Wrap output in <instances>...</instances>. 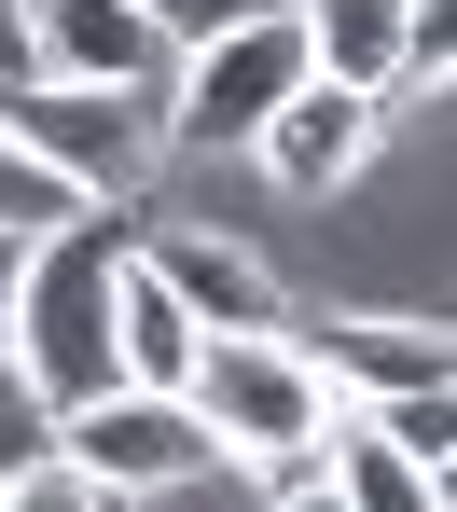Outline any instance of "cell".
Masks as SVG:
<instances>
[{"instance_id":"obj_1","label":"cell","mask_w":457,"mask_h":512,"mask_svg":"<svg viewBox=\"0 0 457 512\" xmlns=\"http://www.w3.org/2000/svg\"><path fill=\"white\" fill-rule=\"evenodd\" d=\"M125 263H139V208H70L42 250H28V291H14V360L56 416H84L97 388H125Z\"/></svg>"},{"instance_id":"obj_2","label":"cell","mask_w":457,"mask_h":512,"mask_svg":"<svg viewBox=\"0 0 457 512\" xmlns=\"http://www.w3.org/2000/svg\"><path fill=\"white\" fill-rule=\"evenodd\" d=\"M305 84H319V56H305V14L291 0L250 14V28H222V42H194L167 70V167H250V139Z\"/></svg>"},{"instance_id":"obj_3","label":"cell","mask_w":457,"mask_h":512,"mask_svg":"<svg viewBox=\"0 0 457 512\" xmlns=\"http://www.w3.org/2000/svg\"><path fill=\"white\" fill-rule=\"evenodd\" d=\"M0 139H14V153H42L84 208H153V180H167V97L56 84V70H42V84L0 97Z\"/></svg>"},{"instance_id":"obj_4","label":"cell","mask_w":457,"mask_h":512,"mask_svg":"<svg viewBox=\"0 0 457 512\" xmlns=\"http://www.w3.org/2000/svg\"><path fill=\"white\" fill-rule=\"evenodd\" d=\"M194 416H208V443H236V457H264V471H291V457H319L333 443V374L305 360V333L277 319V333H208V360H194Z\"/></svg>"},{"instance_id":"obj_5","label":"cell","mask_w":457,"mask_h":512,"mask_svg":"<svg viewBox=\"0 0 457 512\" xmlns=\"http://www.w3.org/2000/svg\"><path fill=\"white\" fill-rule=\"evenodd\" d=\"M388 125H402L388 97H361V84H305V97L264 125V139H250V167H264L291 208H333V194H347V180L388 153Z\"/></svg>"},{"instance_id":"obj_6","label":"cell","mask_w":457,"mask_h":512,"mask_svg":"<svg viewBox=\"0 0 457 512\" xmlns=\"http://www.w3.org/2000/svg\"><path fill=\"white\" fill-rule=\"evenodd\" d=\"M291 333L333 374V402H402V388H444L457 374V319L444 305H361V319H291Z\"/></svg>"},{"instance_id":"obj_7","label":"cell","mask_w":457,"mask_h":512,"mask_svg":"<svg viewBox=\"0 0 457 512\" xmlns=\"http://www.w3.org/2000/svg\"><path fill=\"white\" fill-rule=\"evenodd\" d=\"M139 263H153V277L181 291L208 333H277V319H291L277 263L250 250V236H222V222H153V208H139Z\"/></svg>"},{"instance_id":"obj_8","label":"cell","mask_w":457,"mask_h":512,"mask_svg":"<svg viewBox=\"0 0 457 512\" xmlns=\"http://www.w3.org/2000/svg\"><path fill=\"white\" fill-rule=\"evenodd\" d=\"M56 443L84 457L97 485L153 499L167 471H194V457H208V416H194V402H167V388H97L84 416H56Z\"/></svg>"},{"instance_id":"obj_9","label":"cell","mask_w":457,"mask_h":512,"mask_svg":"<svg viewBox=\"0 0 457 512\" xmlns=\"http://www.w3.org/2000/svg\"><path fill=\"white\" fill-rule=\"evenodd\" d=\"M28 28H42V70H56V84L167 97V70H181V42H167L139 0H28Z\"/></svg>"},{"instance_id":"obj_10","label":"cell","mask_w":457,"mask_h":512,"mask_svg":"<svg viewBox=\"0 0 457 512\" xmlns=\"http://www.w3.org/2000/svg\"><path fill=\"white\" fill-rule=\"evenodd\" d=\"M111 346H125V388H167V402H194L208 319H194V305L153 277V263H125V319H111Z\"/></svg>"},{"instance_id":"obj_11","label":"cell","mask_w":457,"mask_h":512,"mask_svg":"<svg viewBox=\"0 0 457 512\" xmlns=\"http://www.w3.org/2000/svg\"><path fill=\"white\" fill-rule=\"evenodd\" d=\"M291 14H305V56H319V84L402 97V14H416V0H291Z\"/></svg>"},{"instance_id":"obj_12","label":"cell","mask_w":457,"mask_h":512,"mask_svg":"<svg viewBox=\"0 0 457 512\" xmlns=\"http://www.w3.org/2000/svg\"><path fill=\"white\" fill-rule=\"evenodd\" d=\"M319 471H333V499H347V512H444V471H430V457H402V443H388V429H374L361 402L333 416Z\"/></svg>"},{"instance_id":"obj_13","label":"cell","mask_w":457,"mask_h":512,"mask_svg":"<svg viewBox=\"0 0 457 512\" xmlns=\"http://www.w3.org/2000/svg\"><path fill=\"white\" fill-rule=\"evenodd\" d=\"M139 512H277V471H264V457H236V443H208V457L167 471Z\"/></svg>"},{"instance_id":"obj_14","label":"cell","mask_w":457,"mask_h":512,"mask_svg":"<svg viewBox=\"0 0 457 512\" xmlns=\"http://www.w3.org/2000/svg\"><path fill=\"white\" fill-rule=\"evenodd\" d=\"M70 208H84L70 180L42 167V153H14V139H0V236H28V250H42V236H56Z\"/></svg>"},{"instance_id":"obj_15","label":"cell","mask_w":457,"mask_h":512,"mask_svg":"<svg viewBox=\"0 0 457 512\" xmlns=\"http://www.w3.org/2000/svg\"><path fill=\"white\" fill-rule=\"evenodd\" d=\"M361 416L388 429L402 457H430V471H444V457H457V374H444V388H402V402H361Z\"/></svg>"},{"instance_id":"obj_16","label":"cell","mask_w":457,"mask_h":512,"mask_svg":"<svg viewBox=\"0 0 457 512\" xmlns=\"http://www.w3.org/2000/svg\"><path fill=\"white\" fill-rule=\"evenodd\" d=\"M28 457H56V402H42V388H28V360L0 346V485H14Z\"/></svg>"},{"instance_id":"obj_17","label":"cell","mask_w":457,"mask_h":512,"mask_svg":"<svg viewBox=\"0 0 457 512\" xmlns=\"http://www.w3.org/2000/svg\"><path fill=\"white\" fill-rule=\"evenodd\" d=\"M139 14H153V28H167V42H222V28H250V14H277V0H139Z\"/></svg>"},{"instance_id":"obj_18","label":"cell","mask_w":457,"mask_h":512,"mask_svg":"<svg viewBox=\"0 0 457 512\" xmlns=\"http://www.w3.org/2000/svg\"><path fill=\"white\" fill-rule=\"evenodd\" d=\"M277 512H347V499H333V471H319V457H291V471H277Z\"/></svg>"},{"instance_id":"obj_19","label":"cell","mask_w":457,"mask_h":512,"mask_svg":"<svg viewBox=\"0 0 457 512\" xmlns=\"http://www.w3.org/2000/svg\"><path fill=\"white\" fill-rule=\"evenodd\" d=\"M14 291H28V236H0V346H14Z\"/></svg>"},{"instance_id":"obj_20","label":"cell","mask_w":457,"mask_h":512,"mask_svg":"<svg viewBox=\"0 0 457 512\" xmlns=\"http://www.w3.org/2000/svg\"><path fill=\"white\" fill-rule=\"evenodd\" d=\"M444 512H457V457H444Z\"/></svg>"}]
</instances>
